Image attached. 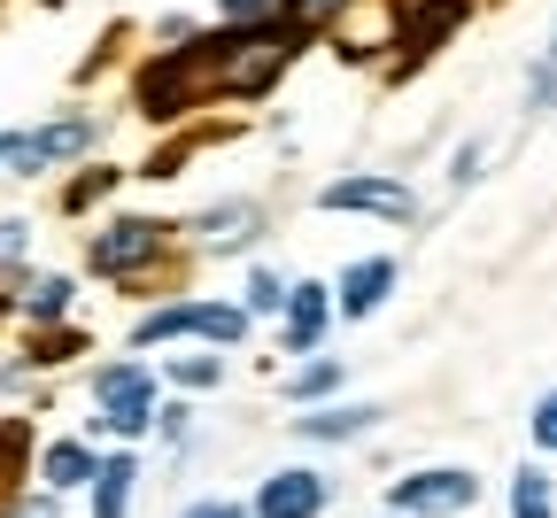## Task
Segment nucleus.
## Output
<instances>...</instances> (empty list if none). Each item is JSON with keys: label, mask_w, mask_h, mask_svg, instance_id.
<instances>
[{"label": "nucleus", "mask_w": 557, "mask_h": 518, "mask_svg": "<svg viewBox=\"0 0 557 518\" xmlns=\"http://www.w3.org/2000/svg\"><path fill=\"white\" fill-rule=\"evenodd\" d=\"M132 480H139V465L132 457H109L94 472V518H124L132 510Z\"/></svg>", "instance_id": "ddd939ff"}, {"label": "nucleus", "mask_w": 557, "mask_h": 518, "mask_svg": "<svg viewBox=\"0 0 557 518\" xmlns=\"http://www.w3.org/2000/svg\"><path fill=\"white\" fill-rule=\"evenodd\" d=\"M163 248H171V225H156V217H116V225H101L86 240V263L101 279H132V271H148Z\"/></svg>", "instance_id": "7ed1b4c3"}, {"label": "nucleus", "mask_w": 557, "mask_h": 518, "mask_svg": "<svg viewBox=\"0 0 557 518\" xmlns=\"http://www.w3.org/2000/svg\"><path fill=\"white\" fill-rule=\"evenodd\" d=\"M325 318H333L325 286H318V279H302V286L287 294V356H310V348H318V333H325Z\"/></svg>", "instance_id": "9d476101"}, {"label": "nucleus", "mask_w": 557, "mask_h": 518, "mask_svg": "<svg viewBox=\"0 0 557 518\" xmlns=\"http://www.w3.org/2000/svg\"><path fill=\"white\" fill-rule=\"evenodd\" d=\"M480 163H487V147H457V171H449V186H472V178H480Z\"/></svg>", "instance_id": "cd10ccee"}, {"label": "nucleus", "mask_w": 557, "mask_h": 518, "mask_svg": "<svg viewBox=\"0 0 557 518\" xmlns=\"http://www.w3.org/2000/svg\"><path fill=\"white\" fill-rule=\"evenodd\" d=\"M194 333H201V341H218V348H240L248 310H233V303H194Z\"/></svg>", "instance_id": "4468645a"}, {"label": "nucleus", "mask_w": 557, "mask_h": 518, "mask_svg": "<svg viewBox=\"0 0 557 518\" xmlns=\"http://www.w3.org/2000/svg\"><path fill=\"white\" fill-rule=\"evenodd\" d=\"M534 441H542V449H557V395L534 403Z\"/></svg>", "instance_id": "bb28decb"}, {"label": "nucleus", "mask_w": 557, "mask_h": 518, "mask_svg": "<svg viewBox=\"0 0 557 518\" xmlns=\"http://www.w3.org/2000/svg\"><path fill=\"white\" fill-rule=\"evenodd\" d=\"M218 9H225V24H233V32H256V24H271V16H278V0H218Z\"/></svg>", "instance_id": "b1692460"}, {"label": "nucleus", "mask_w": 557, "mask_h": 518, "mask_svg": "<svg viewBox=\"0 0 557 518\" xmlns=\"http://www.w3.org/2000/svg\"><path fill=\"white\" fill-rule=\"evenodd\" d=\"M348 9V0H278V16H287V24H302V32H318V24H333Z\"/></svg>", "instance_id": "5701e85b"}, {"label": "nucleus", "mask_w": 557, "mask_h": 518, "mask_svg": "<svg viewBox=\"0 0 557 518\" xmlns=\"http://www.w3.org/2000/svg\"><path fill=\"white\" fill-rule=\"evenodd\" d=\"M472 16V0H418V9H410V24H403V62H426V54H442V39L457 32Z\"/></svg>", "instance_id": "0eeeda50"}, {"label": "nucleus", "mask_w": 557, "mask_h": 518, "mask_svg": "<svg viewBox=\"0 0 557 518\" xmlns=\"http://www.w3.org/2000/svg\"><path fill=\"white\" fill-rule=\"evenodd\" d=\"M62 310H70V279H32V286H24V318L47 325V318H62Z\"/></svg>", "instance_id": "a211bd4d"}, {"label": "nucleus", "mask_w": 557, "mask_h": 518, "mask_svg": "<svg viewBox=\"0 0 557 518\" xmlns=\"http://www.w3.org/2000/svg\"><path fill=\"white\" fill-rule=\"evenodd\" d=\"M387 286H395V256H364V263H348V271H341L333 310H341V318H372V310L387 303Z\"/></svg>", "instance_id": "1a4fd4ad"}, {"label": "nucleus", "mask_w": 557, "mask_h": 518, "mask_svg": "<svg viewBox=\"0 0 557 518\" xmlns=\"http://www.w3.org/2000/svg\"><path fill=\"white\" fill-rule=\"evenodd\" d=\"M0 518H54V495H24V503H9Z\"/></svg>", "instance_id": "c756f323"}, {"label": "nucleus", "mask_w": 557, "mask_h": 518, "mask_svg": "<svg viewBox=\"0 0 557 518\" xmlns=\"http://www.w3.org/2000/svg\"><path fill=\"white\" fill-rule=\"evenodd\" d=\"M171 380H178V387H218L225 363H218V356H171Z\"/></svg>", "instance_id": "4be33fe9"}, {"label": "nucleus", "mask_w": 557, "mask_h": 518, "mask_svg": "<svg viewBox=\"0 0 557 518\" xmlns=\"http://www.w3.org/2000/svg\"><path fill=\"white\" fill-rule=\"evenodd\" d=\"M39 472H47V495H62V488H94V449L86 441H54V449L39 457Z\"/></svg>", "instance_id": "f8f14e48"}, {"label": "nucleus", "mask_w": 557, "mask_h": 518, "mask_svg": "<svg viewBox=\"0 0 557 518\" xmlns=\"http://www.w3.org/2000/svg\"><path fill=\"white\" fill-rule=\"evenodd\" d=\"M116 178H124V171H86V178H70V186H62V209H70V217L94 209L101 194H116Z\"/></svg>", "instance_id": "6ab92c4d"}, {"label": "nucleus", "mask_w": 557, "mask_h": 518, "mask_svg": "<svg viewBox=\"0 0 557 518\" xmlns=\"http://www.w3.org/2000/svg\"><path fill=\"white\" fill-rule=\"evenodd\" d=\"M16 139H24V132H0V163H16Z\"/></svg>", "instance_id": "2f4dec72"}, {"label": "nucleus", "mask_w": 557, "mask_h": 518, "mask_svg": "<svg viewBox=\"0 0 557 518\" xmlns=\"http://www.w3.org/2000/svg\"><path fill=\"white\" fill-rule=\"evenodd\" d=\"M94 395H101V433H148L163 410H156V380L148 372H139V363H101V372H94Z\"/></svg>", "instance_id": "f03ea898"}, {"label": "nucleus", "mask_w": 557, "mask_h": 518, "mask_svg": "<svg viewBox=\"0 0 557 518\" xmlns=\"http://www.w3.org/2000/svg\"><path fill=\"white\" fill-rule=\"evenodd\" d=\"M32 248V225H24V217H9V225H0V263H16Z\"/></svg>", "instance_id": "a878e982"}, {"label": "nucleus", "mask_w": 557, "mask_h": 518, "mask_svg": "<svg viewBox=\"0 0 557 518\" xmlns=\"http://www.w3.org/2000/svg\"><path fill=\"white\" fill-rule=\"evenodd\" d=\"M472 503H480V480L465 465H434V472L395 480V518H457Z\"/></svg>", "instance_id": "20e7f679"}, {"label": "nucleus", "mask_w": 557, "mask_h": 518, "mask_svg": "<svg viewBox=\"0 0 557 518\" xmlns=\"http://www.w3.org/2000/svg\"><path fill=\"white\" fill-rule=\"evenodd\" d=\"M527 109L542 116V109H557V32H549V47H542V62H534V86H527Z\"/></svg>", "instance_id": "aec40b11"}, {"label": "nucleus", "mask_w": 557, "mask_h": 518, "mask_svg": "<svg viewBox=\"0 0 557 518\" xmlns=\"http://www.w3.org/2000/svg\"><path fill=\"white\" fill-rule=\"evenodd\" d=\"M318 201H325V209H364V217H410V209H418L403 178H333Z\"/></svg>", "instance_id": "6e6552de"}, {"label": "nucleus", "mask_w": 557, "mask_h": 518, "mask_svg": "<svg viewBox=\"0 0 557 518\" xmlns=\"http://www.w3.org/2000/svg\"><path fill=\"white\" fill-rule=\"evenodd\" d=\"M94 132H101L94 116H54V124L24 132V139H16V171H24V178H39V171H54V163H70V156H86Z\"/></svg>", "instance_id": "39448f33"}, {"label": "nucleus", "mask_w": 557, "mask_h": 518, "mask_svg": "<svg viewBox=\"0 0 557 518\" xmlns=\"http://www.w3.org/2000/svg\"><path fill=\"white\" fill-rule=\"evenodd\" d=\"M178 518H248V510H240V503H225V495H209V503H186Z\"/></svg>", "instance_id": "c85d7f7f"}, {"label": "nucleus", "mask_w": 557, "mask_h": 518, "mask_svg": "<svg viewBox=\"0 0 557 518\" xmlns=\"http://www.w3.org/2000/svg\"><path fill=\"white\" fill-rule=\"evenodd\" d=\"M186 418H194V410H178V403H171V410L156 418V425H163V441H186Z\"/></svg>", "instance_id": "7c9ffc66"}, {"label": "nucleus", "mask_w": 557, "mask_h": 518, "mask_svg": "<svg viewBox=\"0 0 557 518\" xmlns=\"http://www.w3.org/2000/svg\"><path fill=\"white\" fill-rule=\"evenodd\" d=\"M511 518H557V503H549V472H542V465L511 472Z\"/></svg>", "instance_id": "dca6fc26"}, {"label": "nucleus", "mask_w": 557, "mask_h": 518, "mask_svg": "<svg viewBox=\"0 0 557 518\" xmlns=\"http://www.w3.org/2000/svg\"><path fill=\"white\" fill-rule=\"evenodd\" d=\"M240 47H248V32H209V39H186V47H171V54H156L148 70L132 78V109L139 116H186V109H201V101H225L233 94V62H240Z\"/></svg>", "instance_id": "f257e3e1"}, {"label": "nucleus", "mask_w": 557, "mask_h": 518, "mask_svg": "<svg viewBox=\"0 0 557 518\" xmlns=\"http://www.w3.org/2000/svg\"><path fill=\"white\" fill-rule=\"evenodd\" d=\"M178 333H194V303H171V310H148L132 325V341H178Z\"/></svg>", "instance_id": "f3484780"}, {"label": "nucleus", "mask_w": 557, "mask_h": 518, "mask_svg": "<svg viewBox=\"0 0 557 518\" xmlns=\"http://www.w3.org/2000/svg\"><path fill=\"white\" fill-rule=\"evenodd\" d=\"M372 418H380L372 403H333V410H310V418H295V433H302V441H357Z\"/></svg>", "instance_id": "9b49d317"}, {"label": "nucleus", "mask_w": 557, "mask_h": 518, "mask_svg": "<svg viewBox=\"0 0 557 518\" xmlns=\"http://www.w3.org/2000/svg\"><path fill=\"white\" fill-rule=\"evenodd\" d=\"M201 240H218V248H225V240H233V248H240V240H256V201H225V209H209V217H201Z\"/></svg>", "instance_id": "2eb2a0df"}, {"label": "nucleus", "mask_w": 557, "mask_h": 518, "mask_svg": "<svg viewBox=\"0 0 557 518\" xmlns=\"http://www.w3.org/2000/svg\"><path fill=\"white\" fill-rule=\"evenodd\" d=\"M325 503H333V480L310 472V465H287L256 488V518H318Z\"/></svg>", "instance_id": "423d86ee"}, {"label": "nucleus", "mask_w": 557, "mask_h": 518, "mask_svg": "<svg viewBox=\"0 0 557 518\" xmlns=\"http://www.w3.org/2000/svg\"><path fill=\"white\" fill-rule=\"evenodd\" d=\"M240 310H287V286H278L271 271H256V279H248V303H240Z\"/></svg>", "instance_id": "393cba45"}, {"label": "nucleus", "mask_w": 557, "mask_h": 518, "mask_svg": "<svg viewBox=\"0 0 557 518\" xmlns=\"http://www.w3.org/2000/svg\"><path fill=\"white\" fill-rule=\"evenodd\" d=\"M341 387V363L333 356H318V363H302L295 372V403H318V395H333Z\"/></svg>", "instance_id": "412c9836"}]
</instances>
